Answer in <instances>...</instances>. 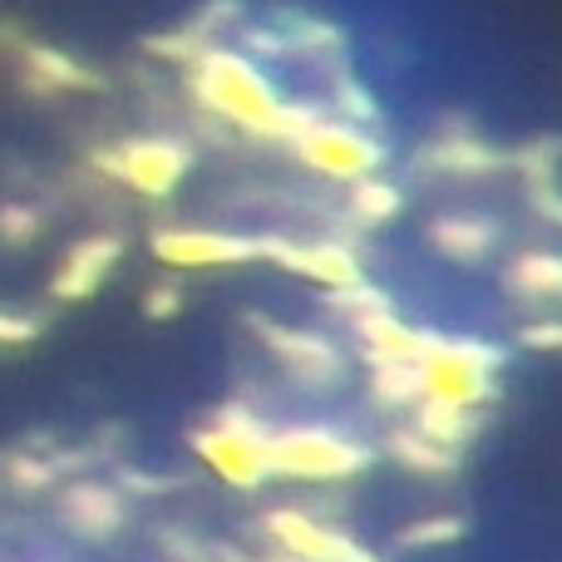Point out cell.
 I'll list each match as a JSON object with an SVG mask.
<instances>
[{
    "mask_svg": "<svg viewBox=\"0 0 562 562\" xmlns=\"http://www.w3.org/2000/svg\"><path fill=\"white\" fill-rule=\"evenodd\" d=\"M395 445V454H400V464H409V469H425V474H445V469H454L459 459H454V449H439L435 439H425L419 429H405V435H395L390 439Z\"/></svg>",
    "mask_w": 562,
    "mask_h": 562,
    "instance_id": "cell-20",
    "label": "cell"
},
{
    "mask_svg": "<svg viewBox=\"0 0 562 562\" xmlns=\"http://www.w3.org/2000/svg\"><path fill=\"white\" fill-rule=\"evenodd\" d=\"M25 69H30V85L35 89H49V94H65V89H94L99 75H89L85 65H75L69 55L59 49H45V45H30L25 49Z\"/></svg>",
    "mask_w": 562,
    "mask_h": 562,
    "instance_id": "cell-14",
    "label": "cell"
},
{
    "mask_svg": "<svg viewBox=\"0 0 562 562\" xmlns=\"http://www.w3.org/2000/svg\"><path fill=\"white\" fill-rule=\"evenodd\" d=\"M498 350L484 346V340L469 336H429L425 356H419V380H425V400H439V405H459L474 409L479 400H488L494 390V370H498Z\"/></svg>",
    "mask_w": 562,
    "mask_h": 562,
    "instance_id": "cell-2",
    "label": "cell"
},
{
    "mask_svg": "<svg viewBox=\"0 0 562 562\" xmlns=\"http://www.w3.org/2000/svg\"><path fill=\"white\" fill-rule=\"evenodd\" d=\"M267 346L281 356V366L291 375L311 380V385H330L340 380V350L326 336H311V330H286V326H262Z\"/></svg>",
    "mask_w": 562,
    "mask_h": 562,
    "instance_id": "cell-9",
    "label": "cell"
},
{
    "mask_svg": "<svg viewBox=\"0 0 562 562\" xmlns=\"http://www.w3.org/2000/svg\"><path fill=\"white\" fill-rule=\"evenodd\" d=\"M193 445L203 454V464L217 479H227L233 488H257L272 474V464H267V429L252 415H243V405H227L217 415V425L203 429Z\"/></svg>",
    "mask_w": 562,
    "mask_h": 562,
    "instance_id": "cell-4",
    "label": "cell"
},
{
    "mask_svg": "<svg viewBox=\"0 0 562 562\" xmlns=\"http://www.w3.org/2000/svg\"><path fill=\"white\" fill-rule=\"evenodd\" d=\"M508 291L518 296H562V257L558 252H518L508 262Z\"/></svg>",
    "mask_w": 562,
    "mask_h": 562,
    "instance_id": "cell-15",
    "label": "cell"
},
{
    "mask_svg": "<svg viewBox=\"0 0 562 562\" xmlns=\"http://www.w3.org/2000/svg\"><path fill=\"white\" fill-rule=\"evenodd\" d=\"M178 306H183V296H178V286H154V291H148V316H158V321H164V316H173Z\"/></svg>",
    "mask_w": 562,
    "mask_h": 562,
    "instance_id": "cell-25",
    "label": "cell"
},
{
    "mask_svg": "<svg viewBox=\"0 0 562 562\" xmlns=\"http://www.w3.org/2000/svg\"><path fill=\"white\" fill-rule=\"evenodd\" d=\"M429 243L439 247L445 257H454V262H479V257H488V247L498 243V227L488 223V217H435L429 223Z\"/></svg>",
    "mask_w": 562,
    "mask_h": 562,
    "instance_id": "cell-12",
    "label": "cell"
},
{
    "mask_svg": "<svg viewBox=\"0 0 562 562\" xmlns=\"http://www.w3.org/2000/svg\"><path fill=\"white\" fill-rule=\"evenodd\" d=\"M119 252H124L119 237H89V243H79L75 252L65 257V267L55 272V296L79 301V296H89V291H99V281L114 272Z\"/></svg>",
    "mask_w": 562,
    "mask_h": 562,
    "instance_id": "cell-11",
    "label": "cell"
},
{
    "mask_svg": "<svg viewBox=\"0 0 562 562\" xmlns=\"http://www.w3.org/2000/svg\"><path fill=\"white\" fill-rule=\"evenodd\" d=\"M558 164H562V138H533V144L518 154V168L528 173V183H538V188H553V178H558Z\"/></svg>",
    "mask_w": 562,
    "mask_h": 562,
    "instance_id": "cell-21",
    "label": "cell"
},
{
    "mask_svg": "<svg viewBox=\"0 0 562 562\" xmlns=\"http://www.w3.org/2000/svg\"><path fill=\"white\" fill-rule=\"evenodd\" d=\"M193 89L207 109H217L223 119L243 124L247 134H267V138H296L316 124L311 104H281L277 85L237 49H217L203 45L193 55Z\"/></svg>",
    "mask_w": 562,
    "mask_h": 562,
    "instance_id": "cell-1",
    "label": "cell"
},
{
    "mask_svg": "<svg viewBox=\"0 0 562 562\" xmlns=\"http://www.w3.org/2000/svg\"><path fill=\"white\" fill-rule=\"evenodd\" d=\"M267 464H272V474H291V479H350L370 464V449L336 435V429L301 425L267 435Z\"/></svg>",
    "mask_w": 562,
    "mask_h": 562,
    "instance_id": "cell-3",
    "label": "cell"
},
{
    "mask_svg": "<svg viewBox=\"0 0 562 562\" xmlns=\"http://www.w3.org/2000/svg\"><path fill=\"white\" fill-rule=\"evenodd\" d=\"M154 257L168 267H233V262H252L257 237L207 233V227H168V233H154Z\"/></svg>",
    "mask_w": 562,
    "mask_h": 562,
    "instance_id": "cell-8",
    "label": "cell"
},
{
    "mask_svg": "<svg viewBox=\"0 0 562 562\" xmlns=\"http://www.w3.org/2000/svg\"><path fill=\"white\" fill-rule=\"evenodd\" d=\"M350 213L360 223H390V217H400V188L385 178H360L350 188Z\"/></svg>",
    "mask_w": 562,
    "mask_h": 562,
    "instance_id": "cell-19",
    "label": "cell"
},
{
    "mask_svg": "<svg viewBox=\"0 0 562 562\" xmlns=\"http://www.w3.org/2000/svg\"><path fill=\"white\" fill-rule=\"evenodd\" d=\"M419 435L435 439L439 449H459L474 435V409L439 405V400H419Z\"/></svg>",
    "mask_w": 562,
    "mask_h": 562,
    "instance_id": "cell-18",
    "label": "cell"
},
{
    "mask_svg": "<svg viewBox=\"0 0 562 562\" xmlns=\"http://www.w3.org/2000/svg\"><path fill=\"white\" fill-rule=\"evenodd\" d=\"M267 524H272V533L301 562H370L356 543H350V538H340L336 528L311 524V518H301V514H272Z\"/></svg>",
    "mask_w": 562,
    "mask_h": 562,
    "instance_id": "cell-10",
    "label": "cell"
},
{
    "mask_svg": "<svg viewBox=\"0 0 562 562\" xmlns=\"http://www.w3.org/2000/svg\"><path fill=\"white\" fill-rule=\"evenodd\" d=\"M94 168H109V178L138 188L148 198H164L183 183L188 173V148L173 138H128L114 154H94Z\"/></svg>",
    "mask_w": 562,
    "mask_h": 562,
    "instance_id": "cell-6",
    "label": "cell"
},
{
    "mask_svg": "<svg viewBox=\"0 0 562 562\" xmlns=\"http://www.w3.org/2000/svg\"><path fill=\"white\" fill-rule=\"evenodd\" d=\"M454 533H459V524H425L409 533V543H445V538H454Z\"/></svg>",
    "mask_w": 562,
    "mask_h": 562,
    "instance_id": "cell-27",
    "label": "cell"
},
{
    "mask_svg": "<svg viewBox=\"0 0 562 562\" xmlns=\"http://www.w3.org/2000/svg\"><path fill=\"white\" fill-rule=\"evenodd\" d=\"M40 233V213H30V207H0V237L5 243H30V237Z\"/></svg>",
    "mask_w": 562,
    "mask_h": 562,
    "instance_id": "cell-22",
    "label": "cell"
},
{
    "mask_svg": "<svg viewBox=\"0 0 562 562\" xmlns=\"http://www.w3.org/2000/svg\"><path fill=\"white\" fill-rule=\"evenodd\" d=\"M257 257H272L277 267L311 277L330 291L360 286V262L336 243H286V237H257Z\"/></svg>",
    "mask_w": 562,
    "mask_h": 562,
    "instance_id": "cell-7",
    "label": "cell"
},
{
    "mask_svg": "<svg viewBox=\"0 0 562 562\" xmlns=\"http://www.w3.org/2000/svg\"><path fill=\"white\" fill-rule=\"evenodd\" d=\"M533 207L543 217H553V223H562V193L558 188H533Z\"/></svg>",
    "mask_w": 562,
    "mask_h": 562,
    "instance_id": "cell-26",
    "label": "cell"
},
{
    "mask_svg": "<svg viewBox=\"0 0 562 562\" xmlns=\"http://www.w3.org/2000/svg\"><path fill=\"white\" fill-rule=\"evenodd\" d=\"M336 104L346 109V114H356V119H375V104L366 99V89L356 85V79H340V94H336Z\"/></svg>",
    "mask_w": 562,
    "mask_h": 562,
    "instance_id": "cell-23",
    "label": "cell"
},
{
    "mask_svg": "<svg viewBox=\"0 0 562 562\" xmlns=\"http://www.w3.org/2000/svg\"><path fill=\"white\" fill-rule=\"evenodd\" d=\"M425 164L435 173H459V178H484L504 164V154L484 144V138H469V134H445L425 148Z\"/></svg>",
    "mask_w": 562,
    "mask_h": 562,
    "instance_id": "cell-13",
    "label": "cell"
},
{
    "mask_svg": "<svg viewBox=\"0 0 562 562\" xmlns=\"http://www.w3.org/2000/svg\"><path fill=\"white\" fill-rule=\"evenodd\" d=\"M524 346H533V350H562V321L528 326V330H524Z\"/></svg>",
    "mask_w": 562,
    "mask_h": 562,
    "instance_id": "cell-24",
    "label": "cell"
},
{
    "mask_svg": "<svg viewBox=\"0 0 562 562\" xmlns=\"http://www.w3.org/2000/svg\"><path fill=\"white\" fill-rule=\"evenodd\" d=\"M35 326L30 321H15V316H0V340H30Z\"/></svg>",
    "mask_w": 562,
    "mask_h": 562,
    "instance_id": "cell-28",
    "label": "cell"
},
{
    "mask_svg": "<svg viewBox=\"0 0 562 562\" xmlns=\"http://www.w3.org/2000/svg\"><path fill=\"white\" fill-rule=\"evenodd\" d=\"M296 158L306 168H316L321 178H340V183H360V178H375V168L385 164V148L375 138H366L356 124H311L306 134L291 138Z\"/></svg>",
    "mask_w": 562,
    "mask_h": 562,
    "instance_id": "cell-5",
    "label": "cell"
},
{
    "mask_svg": "<svg viewBox=\"0 0 562 562\" xmlns=\"http://www.w3.org/2000/svg\"><path fill=\"white\" fill-rule=\"evenodd\" d=\"M370 390H375L385 405L405 409V405H419L425 400V380H419V366L415 360H380L370 356Z\"/></svg>",
    "mask_w": 562,
    "mask_h": 562,
    "instance_id": "cell-17",
    "label": "cell"
},
{
    "mask_svg": "<svg viewBox=\"0 0 562 562\" xmlns=\"http://www.w3.org/2000/svg\"><path fill=\"white\" fill-rule=\"evenodd\" d=\"M65 518L79 533H114L119 528V498L99 484H79L65 498Z\"/></svg>",
    "mask_w": 562,
    "mask_h": 562,
    "instance_id": "cell-16",
    "label": "cell"
}]
</instances>
